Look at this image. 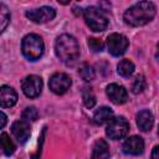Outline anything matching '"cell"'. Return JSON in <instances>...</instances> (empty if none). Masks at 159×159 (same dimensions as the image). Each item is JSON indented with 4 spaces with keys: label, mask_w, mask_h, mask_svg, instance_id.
<instances>
[{
    "label": "cell",
    "mask_w": 159,
    "mask_h": 159,
    "mask_svg": "<svg viewBox=\"0 0 159 159\" xmlns=\"http://www.w3.org/2000/svg\"><path fill=\"white\" fill-rule=\"evenodd\" d=\"M60 4H62V5H67V4H70L71 2V0H57Z\"/></svg>",
    "instance_id": "27"
},
{
    "label": "cell",
    "mask_w": 159,
    "mask_h": 159,
    "mask_svg": "<svg viewBox=\"0 0 159 159\" xmlns=\"http://www.w3.org/2000/svg\"><path fill=\"white\" fill-rule=\"evenodd\" d=\"M11 133L12 135L17 139L19 143H25L30 135H31V128L30 124L27 123V120L25 119H20L12 123L11 125Z\"/></svg>",
    "instance_id": "11"
},
{
    "label": "cell",
    "mask_w": 159,
    "mask_h": 159,
    "mask_svg": "<svg viewBox=\"0 0 159 159\" xmlns=\"http://www.w3.org/2000/svg\"><path fill=\"white\" fill-rule=\"evenodd\" d=\"M37 118H39V112H37V109L35 107H26L24 109V112H22V119L34 122Z\"/></svg>",
    "instance_id": "23"
},
{
    "label": "cell",
    "mask_w": 159,
    "mask_h": 159,
    "mask_svg": "<svg viewBox=\"0 0 159 159\" xmlns=\"http://www.w3.org/2000/svg\"><path fill=\"white\" fill-rule=\"evenodd\" d=\"M109 157V147L104 139H98L93 145L92 158L94 159H106Z\"/></svg>",
    "instance_id": "16"
},
{
    "label": "cell",
    "mask_w": 159,
    "mask_h": 159,
    "mask_svg": "<svg viewBox=\"0 0 159 159\" xmlns=\"http://www.w3.org/2000/svg\"><path fill=\"white\" fill-rule=\"evenodd\" d=\"M155 57H157V60L159 61V43H158V48H157V53H155Z\"/></svg>",
    "instance_id": "28"
},
{
    "label": "cell",
    "mask_w": 159,
    "mask_h": 159,
    "mask_svg": "<svg viewBox=\"0 0 159 159\" xmlns=\"http://www.w3.org/2000/svg\"><path fill=\"white\" fill-rule=\"evenodd\" d=\"M0 19H1V31H5L7 24L10 22V12L6 7L5 4H1V10H0Z\"/></svg>",
    "instance_id": "22"
},
{
    "label": "cell",
    "mask_w": 159,
    "mask_h": 159,
    "mask_svg": "<svg viewBox=\"0 0 159 159\" xmlns=\"http://www.w3.org/2000/svg\"><path fill=\"white\" fill-rule=\"evenodd\" d=\"M152 158L159 159V145L154 147V149H153V152H152Z\"/></svg>",
    "instance_id": "25"
},
{
    "label": "cell",
    "mask_w": 159,
    "mask_h": 159,
    "mask_svg": "<svg viewBox=\"0 0 159 159\" xmlns=\"http://www.w3.org/2000/svg\"><path fill=\"white\" fill-rule=\"evenodd\" d=\"M0 143H1V149H2L5 155H11L15 152V144L12 143L10 137L4 132L0 135Z\"/></svg>",
    "instance_id": "17"
},
{
    "label": "cell",
    "mask_w": 159,
    "mask_h": 159,
    "mask_svg": "<svg viewBox=\"0 0 159 159\" xmlns=\"http://www.w3.org/2000/svg\"><path fill=\"white\" fill-rule=\"evenodd\" d=\"M78 75L81 76L82 80H84L86 82H88V81H92L94 78V70L88 63H82L78 67Z\"/></svg>",
    "instance_id": "19"
},
{
    "label": "cell",
    "mask_w": 159,
    "mask_h": 159,
    "mask_svg": "<svg viewBox=\"0 0 159 159\" xmlns=\"http://www.w3.org/2000/svg\"><path fill=\"white\" fill-rule=\"evenodd\" d=\"M83 16L88 27L94 32L104 31L108 26V19L104 12L94 6H89L83 11Z\"/></svg>",
    "instance_id": "4"
},
{
    "label": "cell",
    "mask_w": 159,
    "mask_h": 159,
    "mask_svg": "<svg viewBox=\"0 0 159 159\" xmlns=\"http://www.w3.org/2000/svg\"><path fill=\"white\" fill-rule=\"evenodd\" d=\"M26 16H27V19H30L31 21H34L36 24H45L56 16V11H55V9H52L50 6H42L40 9L29 10L26 12Z\"/></svg>",
    "instance_id": "9"
},
{
    "label": "cell",
    "mask_w": 159,
    "mask_h": 159,
    "mask_svg": "<svg viewBox=\"0 0 159 159\" xmlns=\"http://www.w3.org/2000/svg\"><path fill=\"white\" fill-rule=\"evenodd\" d=\"M43 48H45L43 41L36 34H29L22 39L21 50L24 56L30 61L39 60L43 53Z\"/></svg>",
    "instance_id": "3"
},
{
    "label": "cell",
    "mask_w": 159,
    "mask_h": 159,
    "mask_svg": "<svg viewBox=\"0 0 159 159\" xmlns=\"http://www.w3.org/2000/svg\"><path fill=\"white\" fill-rule=\"evenodd\" d=\"M143 150H144V140L138 135L129 137L123 143V152L125 154L139 155V154L143 153Z\"/></svg>",
    "instance_id": "12"
},
{
    "label": "cell",
    "mask_w": 159,
    "mask_h": 159,
    "mask_svg": "<svg viewBox=\"0 0 159 159\" xmlns=\"http://www.w3.org/2000/svg\"><path fill=\"white\" fill-rule=\"evenodd\" d=\"M113 118V112L108 107H101L98 108L93 114V123L97 125H102L107 122H109Z\"/></svg>",
    "instance_id": "15"
},
{
    "label": "cell",
    "mask_w": 159,
    "mask_h": 159,
    "mask_svg": "<svg viewBox=\"0 0 159 159\" xmlns=\"http://www.w3.org/2000/svg\"><path fill=\"white\" fill-rule=\"evenodd\" d=\"M128 130H129V123L127 122V119L124 117H116L108 122V125L106 128V134L108 138L113 140H118L124 138Z\"/></svg>",
    "instance_id": "5"
},
{
    "label": "cell",
    "mask_w": 159,
    "mask_h": 159,
    "mask_svg": "<svg viewBox=\"0 0 159 159\" xmlns=\"http://www.w3.org/2000/svg\"><path fill=\"white\" fill-rule=\"evenodd\" d=\"M155 5L152 1L143 0L130 6L123 15L124 22L129 26H143L155 16Z\"/></svg>",
    "instance_id": "1"
},
{
    "label": "cell",
    "mask_w": 159,
    "mask_h": 159,
    "mask_svg": "<svg viewBox=\"0 0 159 159\" xmlns=\"http://www.w3.org/2000/svg\"><path fill=\"white\" fill-rule=\"evenodd\" d=\"M82 99L87 108H92L96 104V96L91 88H84V91L82 92Z\"/></svg>",
    "instance_id": "21"
},
{
    "label": "cell",
    "mask_w": 159,
    "mask_h": 159,
    "mask_svg": "<svg viewBox=\"0 0 159 159\" xmlns=\"http://www.w3.org/2000/svg\"><path fill=\"white\" fill-rule=\"evenodd\" d=\"M71 83H72V81L68 75L58 72V73H55L51 76L50 81H48V87L53 93L63 94L71 87Z\"/></svg>",
    "instance_id": "8"
},
{
    "label": "cell",
    "mask_w": 159,
    "mask_h": 159,
    "mask_svg": "<svg viewBox=\"0 0 159 159\" xmlns=\"http://www.w3.org/2000/svg\"><path fill=\"white\" fill-rule=\"evenodd\" d=\"M128 39L120 34H111L107 37V47L112 56H122L128 48Z\"/></svg>",
    "instance_id": "6"
},
{
    "label": "cell",
    "mask_w": 159,
    "mask_h": 159,
    "mask_svg": "<svg viewBox=\"0 0 159 159\" xmlns=\"http://www.w3.org/2000/svg\"><path fill=\"white\" fill-rule=\"evenodd\" d=\"M117 71L120 76L129 77L134 71V63L129 60H122L117 66Z\"/></svg>",
    "instance_id": "18"
},
{
    "label": "cell",
    "mask_w": 159,
    "mask_h": 159,
    "mask_svg": "<svg viewBox=\"0 0 159 159\" xmlns=\"http://www.w3.org/2000/svg\"><path fill=\"white\" fill-rule=\"evenodd\" d=\"M158 135H159V127H158Z\"/></svg>",
    "instance_id": "29"
},
{
    "label": "cell",
    "mask_w": 159,
    "mask_h": 159,
    "mask_svg": "<svg viewBox=\"0 0 159 159\" xmlns=\"http://www.w3.org/2000/svg\"><path fill=\"white\" fill-rule=\"evenodd\" d=\"M55 52L62 62L71 63L75 62L80 56V45L73 36L63 34L58 36L56 40Z\"/></svg>",
    "instance_id": "2"
},
{
    "label": "cell",
    "mask_w": 159,
    "mask_h": 159,
    "mask_svg": "<svg viewBox=\"0 0 159 159\" xmlns=\"http://www.w3.org/2000/svg\"><path fill=\"white\" fill-rule=\"evenodd\" d=\"M17 102V93L10 86H1L0 88V104L2 108L12 107Z\"/></svg>",
    "instance_id": "13"
},
{
    "label": "cell",
    "mask_w": 159,
    "mask_h": 159,
    "mask_svg": "<svg viewBox=\"0 0 159 159\" xmlns=\"http://www.w3.org/2000/svg\"><path fill=\"white\" fill-rule=\"evenodd\" d=\"M153 124H154V117H153L152 112L144 109L137 114V125L140 130L148 132L152 129Z\"/></svg>",
    "instance_id": "14"
},
{
    "label": "cell",
    "mask_w": 159,
    "mask_h": 159,
    "mask_svg": "<svg viewBox=\"0 0 159 159\" xmlns=\"http://www.w3.org/2000/svg\"><path fill=\"white\" fill-rule=\"evenodd\" d=\"M0 116H1V123H0V128H4L5 124H6V116L4 112H0Z\"/></svg>",
    "instance_id": "26"
},
{
    "label": "cell",
    "mask_w": 159,
    "mask_h": 159,
    "mask_svg": "<svg viewBox=\"0 0 159 159\" xmlns=\"http://www.w3.org/2000/svg\"><path fill=\"white\" fill-rule=\"evenodd\" d=\"M88 47L93 51V52H101L104 47V43L102 40L96 39V37H89L88 39Z\"/></svg>",
    "instance_id": "24"
},
{
    "label": "cell",
    "mask_w": 159,
    "mask_h": 159,
    "mask_svg": "<svg viewBox=\"0 0 159 159\" xmlns=\"http://www.w3.org/2000/svg\"><path fill=\"white\" fill-rule=\"evenodd\" d=\"M106 93L108 96V98L114 103V104H123L127 102L128 99V93L127 89L117 83H111L107 86L106 88Z\"/></svg>",
    "instance_id": "10"
},
{
    "label": "cell",
    "mask_w": 159,
    "mask_h": 159,
    "mask_svg": "<svg viewBox=\"0 0 159 159\" xmlns=\"http://www.w3.org/2000/svg\"><path fill=\"white\" fill-rule=\"evenodd\" d=\"M22 92L29 98H36L42 91V80L36 75H30L24 78L21 83Z\"/></svg>",
    "instance_id": "7"
},
{
    "label": "cell",
    "mask_w": 159,
    "mask_h": 159,
    "mask_svg": "<svg viewBox=\"0 0 159 159\" xmlns=\"http://www.w3.org/2000/svg\"><path fill=\"white\" fill-rule=\"evenodd\" d=\"M145 87H147V81H145L144 76L143 75H138L134 78L133 83H132V92L135 93V94H138V93L143 92L145 89Z\"/></svg>",
    "instance_id": "20"
}]
</instances>
